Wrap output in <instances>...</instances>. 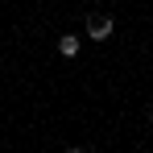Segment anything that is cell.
I'll list each match as a JSON object with an SVG mask.
<instances>
[{
  "instance_id": "1",
  "label": "cell",
  "mask_w": 153,
  "mask_h": 153,
  "mask_svg": "<svg viewBox=\"0 0 153 153\" xmlns=\"http://www.w3.org/2000/svg\"><path fill=\"white\" fill-rule=\"evenodd\" d=\"M112 29H116V21H112V17H103V13L87 17V37H91V42H108V37H112Z\"/></svg>"
},
{
  "instance_id": "3",
  "label": "cell",
  "mask_w": 153,
  "mask_h": 153,
  "mask_svg": "<svg viewBox=\"0 0 153 153\" xmlns=\"http://www.w3.org/2000/svg\"><path fill=\"white\" fill-rule=\"evenodd\" d=\"M145 120H149V124H153V112H145Z\"/></svg>"
},
{
  "instance_id": "2",
  "label": "cell",
  "mask_w": 153,
  "mask_h": 153,
  "mask_svg": "<svg viewBox=\"0 0 153 153\" xmlns=\"http://www.w3.org/2000/svg\"><path fill=\"white\" fill-rule=\"evenodd\" d=\"M58 54H62V58H79V37L75 33H62V37H58Z\"/></svg>"
}]
</instances>
